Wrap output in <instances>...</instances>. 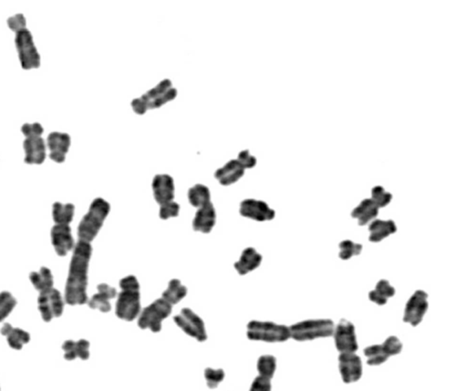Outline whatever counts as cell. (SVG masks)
Wrapping results in <instances>:
<instances>
[{"label": "cell", "mask_w": 476, "mask_h": 391, "mask_svg": "<svg viewBox=\"0 0 476 391\" xmlns=\"http://www.w3.org/2000/svg\"><path fill=\"white\" fill-rule=\"evenodd\" d=\"M92 253V247L87 242L79 241L74 246L65 287V302L69 305L87 302V270Z\"/></svg>", "instance_id": "obj_1"}, {"label": "cell", "mask_w": 476, "mask_h": 391, "mask_svg": "<svg viewBox=\"0 0 476 391\" xmlns=\"http://www.w3.org/2000/svg\"><path fill=\"white\" fill-rule=\"evenodd\" d=\"M110 211V204L105 199L96 198L90 204L89 211L79 225V241L90 243L96 237Z\"/></svg>", "instance_id": "obj_2"}, {"label": "cell", "mask_w": 476, "mask_h": 391, "mask_svg": "<svg viewBox=\"0 0 476 391\" xmlns=\"http://www.w3.org/2000/svg\"><path fill=\"white\" fill-rule=\"evenodd\" d=\"M335 326L329 319H315L300 321L289 327L291 337L296 341H309L320 337L333 336Z\"/></svg>", "instance_id": "obj_3"}, {"label": "cell", "mask_w": 476, "mask_h": 391, "mask_svg": "<svg viewBox=\"0 0 476 391\" xmlns=\"http://www.w3.org/2000/svg\"><path fill=\"white\" fill-rule=\"evenodd\" d=\"M247 336L255 341L284 342L291 339L289 327L271 321H252L247 324Z\"/></svg>", "instance_id": "obj_4"}, {"label": "cell", "mask_w": 476, "mask_h": 391, "mask_svg": "<svg viewBox=\"0 0 476 391\" xmlns=\"http://www.w3.org/2000/svg\"><path fill=\"white\" fill-rule=\"evenodd\" d=\"M14 43L19 61L23 70L29 71L41 67V55L37 52L33 36L28 28L16 32Z\"/></svg>", "instance_id": "obj_5"}, {"label": "cell", "mask_w": 476, "mask_h": 391, "mask_svg": "<svg viewBox=\"0 0 476 391\" xmlns=\"http://www.w3.org/2000/svg\"><path fill=\"white\" fill-rule=\"evenodd\" d=\"M172 305L163 299H156L141 313L138 326L141 329H149L154 333L161 331L162 321L169 317Z\"/></svg>", "instance_id": "obj_6"}, {"label": "cell", "mask_w": 476, "mask_h": 391, "mask_svg": "<svg viewBox=\"0 0 476 391\" xmlns=\"http://www.w3.org/2000/svg\"><path fill=\"white\" fill-rule=\"evenodd\" d=\"M403 345L398 337H389L382 344L369 346L364 350L368 358L369 366H377L384 363L391 356L397 355L402 350Z\"/></svg>", "instance_id": "obj_7"}, {"label": "cell", "mask_w": 476, "mask_h": 391, "mask_svg": "<svg viewBox=\"0 0 476 391\" xmlns=\"http://www.w3.org/2000/svg\"><path fill=\"white\" fill-rule=\"evenodd\" d=\"M141 311L139 290H122L118 295L116 305V313L118 318L132 321L137 318Z\"/></svg>", "instance_id": "obj_8"}, {"label": "cell", "mask_w": 476, "mask_h": 391, "mask_svg": "<svg viewBox=\"0 0 476 391\" xmlns=\"http://www.w3.org/2000/svg\"><path fill=\"white\" fill-rule=\"evenodd\" d=\"M174 321L188 336L200 342L207 339L204 321L190 308H183L180 315L175 316Z\"/></svg>", "instance_id": "obj_9"}, {"label": "cell", "mask_w": 476, "mask_h": 391, "mask_svg": "<svg viewBox=\"0 0 476 391\" xmlns=\"http://www.w3.org/2000/svg\"><path fill=\"white\" fill-rule=\"evenodd\" d=\"M37 304L45 321H50L53 318L60 317L63 315V300L58 290L53 288L39 294Z\"/></svg>", "instance_id": "obj_10"}, {"label": "cell", "mask_w": 476, "mask_h": 391, "mask_svg": "<svg viewBox=\"0 0 476 391\" xmlns=\"http://www.w3.org/2000/svg\"><path fill=\"white\" fill-rule=\"evenodd\" d=\"M429 307L428 304V295L422 290H417L408 299L404 313L403 320L412 326H419L424 319L425 313Z\"/></svg>", "instance_id": "obj_11"}, {"label": "cell", "mask_w": 476, "mask_h": 391, "mask_svg": "<svg viewBox=\"0 0 476 391\" xmlns=\"http://www.w3.org/2000/svg\"><path fill=\"white\" fill-rule=\"evenodd\" d=\"M334 339L340 353L355 352L358 350L355 326L347 320H340L334 329Z\"/></svg>", "instance_id": "obj_12"}, {"label": "cell", "mask_w": 476, "mask_h": 391, "mask_svg": "<svg viewBox=\"0 0 476 391\" xmlns=\"http://www.w3.org/2000/svg\"><path fill=\"white\" fill-rule=\"evenodd\" d=\"M340 376L346 384L358 381L362 377V361L355 352L340 353L339 356Z\"/></svg>", "instance_id": "obj_13"}, {"label": "cell", "mask_w": 476, "mask_h": 391, "mask_svg": "<svg viewBox=\"0 0 476 391\" xmlns=\"http://www.w3.org/2000/svg\"><path fill=\"white\" fill-rule=\"evenodd\" d=\"M70 145L71 137L68 133L54 131L48 136L47 146L50 150V158L55 163L62 164L65 161Z\"/></svg>", "instance_id": "obj_14"}, {"label": "cell", "mask_w": 476, "mask_h": 391, "mask_svg": "<svg viewBox=\"0 0 476 391\" xmlns=\"http://www.w3.org/2000/svg\"><path fill=\"white\" fill-rule=\"evenodd\" d=\"M240 214L245 218L257 220V222H267L272 220L276 216L275 210L271 209L265 202L247 199L240 204Z\"/></svg>", "instance_id": "obj_15"}, {"label": "cell", "mask_w": 476, "mask_h": 391, "mask_svg": "<svg viewBox=\"0 0 476 391\" xmlns=\"http://www.w3.org/2000/svg\"><path fill=\"white\" fill-rule=\"evenodd\" d=\"M25 150V162L28 165H41L46 159V143L42 136L25 138L23 143Z\"/></svg>", "instance_id": "obj_16"}, {"label": "cell", "mask_w": 476, "mask_h": 391, "mask_svg": "<svg viewBox=\"0 0 476 391\" xmlns=\"http://www.w3.org/2000/svg\"><path fill=\"white\" fill-rule=\"evenodd\" d=\"M52 242L58 256L65 257L74 247V238L69 225L55 224L52 230Z\"/></svg>", "instance_id": "obj_17"}, {"label": "cell", "mask_w": 476, "mask_h": 391, "mask_svg": "<svg viewBox=\"0 0 476 391\" xmlns=\"http://www.w3.org/2000/svg\"><path fill=\"white\" fill-rule=\"evenodd\" d=\"M154 196L159 204H164L174 201L175 186L174 179L169 175H156L153 180Z\"/></svg>", "instance_id": "obj_18"}, {"label": "cell", "mask_w": 476, "mask_h": 391, "mask_svg": "<svg viewBox=\"0 0 476 391\" xmlns=\"http://www.w3.org/2000/svg\"><path fill=\"white\" fill-rule=\"evenodd\" d=\"M172 83L169 79H164L161 81L158 86L154 87L143 94L142 97L138 98V99H134L132 101V106L133 111L137 114H143L147 112V106L149 103L153 102L159 96L163 94L167 90L172 89Z\"/></svg>", "instance_id": "obj_19"}, {"label": "cell", "mask_w": 476, "mask_h": 391, "mask_svg": "<svg viewBox=\"0 0 476 391\" xmlns=\"http://www.w3.org/2000/svg\"><path fill=\"white\" fill-rule=\"evenodd\" d=\"M215 222H216V211L211 202L199 207L193 220V228L196 231L209 233L214 227Z\"/></svg>", "instance_id": "obj_20"}, {"label": "cell", "mask_w": 476, "mask_h": 391, "mask_svg": "<svg viewBox=\"0 0 476 391\" xmlns=\"http://www.w3.org/2000/svg\"><path fill=\"white\" fill-rule=\"evenodd\" d=\"M98 293L93 295L92 299L87 302L90 308H97L102 313H108L111 310V304L109 300L115 299L116 290L108 284H101L97 287Z\"/></svg>", "instance_id": "obj_21"}, {"label": "cell", "mask_w": 476, "mask_h": 391, "mask_svg": "<svg viewBox=\"0 0 476 391\" xmlns=\"http://www.w3.org/2000/svg\"><path fill=\"white\" fill-rule=\"evenodd\" d=\"M245 169L238 160H231L215 172V178L223 186L234 184L243 177Z\"/></svg>", "instance_id": "obj_22"}, {"label": "cell", "mask_w": 476, "mask_h": 391, "mask_svg": "<svg viewBox=\"0 0 476 391\" xmlns=\"http://www.w3.org/2000/svg\"><path fill=\"white\" fill-rule=\"evenodd\" d=\"M397 228L392 220H374L369 224V241L372 243H379L389 237L391 234L395 233Z\"/></svg>", "instance_id": "obj_23"}, {"label": "cell", "mask_w": 476, "mask_h": 391, "mask_svg": "<svg viewBox=\"0 0 476 391\" xmlns=\"http://www.w3.org/2000/svg\"><path fill=\"white\" fill-rule=\"evenodd\" d=\"M262 257L252 247H247L241 254L240 259L235 263L236 270L240 275H247L257 268L262 263Z\"/></svg>", "instance_id": "obj_24"}, {"label": "cell", "mask_w": 476, "mask_h": 391, "mask_svg": "<svg viewBox=\"0 0 476 391\" xmlns=\"http://www.w3.org/2000/svg\"><path fill=\"white\" fill-rule=\"evenodd\" d=\"M379 209L371 198L365 199L353 210L352 217L358 220L359 225L365 226L376 220Z\"/></svg>", "instance_id": "obj_25"}, {"label": "cell", "mask_w": 476, "mask_h": 391, "mask_svg": "<svg viewBox=\"0 0 476 391\" xmlns=\"http://www.w3.org/2000/svg\"><path fill=\"white\" fill-rule=\"evenodd\" d=\"M63 350L65 351V358L68 361H73L76 358L85 361L90 357V342L85 339L79 341L68 340L63 343Z\"/></svg>", "instance_id": "obj_26"}, {"label": "cell", "mask_w": 476, "mask_h": 391, "mask_svg": "<svg viewBox=\"0 0 476 391\" xmlns=\"http://www.w3.org/2000/svg\"><path fill=\"white\" fill-rule=\"evenodd\" d=\"M1 334L7 337L10 347L14 350H21L23 345L30 341V336L28 332L20 328H14L10 324H4L1 328Z\"/></svg>", "instance_id": "obj_27"}, {"label": "cell", "mask_w": 476, "mask_h": 391, "mask_svg": "<svg viewBox=\"0 0 476 391\" xmlns=\"http://www.w3.org/2000/svg\"><path fill=\"white\" fill-rule=\"evenodd\" d=\"M395 289L393 288L387 280H380L376 284V288L369 292V297L371 302L377 305L384 306L386 304L388 299L395 296Z\"/></svg>", "instance_id": "obj_28"}, {"label": "cell", "mask_w": 476, "mask_h": 391, "mask_svg": "<svg viewBox=\"0 0 476 391\" xmlns=\"http://www.w3.org/2000/svg\"><path fill=\"white\" fill-rule=\"evenodd\" d=\"M29 278L34 288L41 294L53 289V276L48 268L42 267L39 271H33Z\"/></svg>", "instance_id": "obj_29"}, {"label": "cell", "mask_w": 476, "mask_h": 391, "mask_svg": "<svg viewBox=\"0 0 476 391\" xmlns=\"http://www.w3.org/2000/svg\"><path fill=\"white\" fill-rule=\"evenodd\" d=\"M74 207L72 204L56 202L52 207V218L55 224L69 225L73 220Z\"/></svg>", "instance_id": "obj_30"}, {"label": "cell", "mask_w": 476, "mask_h": 391, "mask_svg": "<svg viewBox=\"0 0 476 391\" xmlns=\"http://www.w3.org/2000/svg\"><path fill=\"white\" fill-rule=\"evenodd\" d=\"M186 294H187V288L183 286L178 279H172L167 289L163 292L162 299L166 300L170 305H174L179 303L186 296Z\"/></svg>", "instance_id": "obj_31"}, {"label": "cell", "mask_w": 476, "mask_h": 391, "mask_svg": "<svg viewBox=\"0 0 476 391\" xmlns=\"http://www.w3.org/2000/svg\"><path fill=\"white\" fill-rule=\"evenodd\" d=\"M190 204L195 207H201L211 203V191L207 186L196 184L188 191Z\"/></svg>", "instance_id": "obj_32"}, {"label": "cell", "mask_w": 476, "mask_h": 391, "mask_svg": "<svg viewBox=\"0 0 476 391\" xmlns=\"http://www.w3.org/2000/svg\"><path fill=\"white\" fill-rule=\"evenodd\" d=\"M260 376L266 379H272L276 369V360L272 355H263L260 357L257 363Z\"/></svg>", "instance_id": "obj_33"}, {"label": "cell", "mask_w": 476, "mask_h": 391, "mask_svg": "<svg viewBox=\"0 0 476 391\" xmlns=\"http://www.w3.org/2000/svg\"><path fill=\"white\" fill-rule=\"evenodd\" d=\"M339 247V257L342 260H348L353 256H358V255L361 254L362 250H363L362 244L355 243V242L351 240L340 242Z\"/></svg>", "instance_id": "obj_34"}, {"label": "cell", "mask_w": 476, "mask_h": 391, "mask_svg": "<svg viewBox=\"0 0 476 391\" xmlns=\"http://www.w3.org/2000/svg\"><path fill=\"white\" fill-rule=\"evenodd\" d=\"M16 306V299L9 292L0 293V321L10 315Z\"/></svg>", "instance_id": "obj_35"}, {"label": "cell", "mask_w": 476, "mask_h": 391, "mask_svg": "<svg viewBox=\"0 0 476 391\" xmlns=\"http://www.w3.org/2000/svg\"><path fill=\"white\" fill-rule=\"evenodd\" d=\"M393 196L388 191L384 190L382 186H376L372 189L371 191V200L376 204V206L380 207H385L392 201Z\"/></svg>", "instance_id": "obj_36"}, {"label": "cell", "mask_w": 476, "mask_h": 391, "mask_svg": "<svg viewBox=\"0 0 476 391\" xmlns=\"http://www.w3.org/2000/svg\"><path fill=\"white\" fill-rule=\"evenodd\" d=\"M225 372L223 369L207 368L205 371V379L209 388H216L225 379Z\"/></svg>", "instance_id": "obj_37"}, {"label": "cell", "mask_w": 476, "mask_h": 391, "mask_svg": "<svg viewBox=\"0 0 476 391\" xmlns=\"http://www.w3.org/2000/svg\"><path fill=\"white\" fill-rule=\"evenodd\" d=\"M176 96L177 89L172 87V89L167 90L166 92H164L163 94L159 96V97L156 98V100H154L153 102L149 103L147 109L148 110H152V109L161 107V106L166 105V103L170 102V101L174 100L175 98H176Z\"/></svg>", "instance_id": "obj_38"}, {"label": "cell", "mask_w": 476, "mask_h": 391, "mask_svg": "<svg viewBox=\"0 0 476 391\" xmlns=\"http://www.w3.org/2000/svg\"><path fill=\"white\" fill-rule=\"evenodd\" d=\"M180 206L179 204L172 201L169 203L161 204V209H159V217L162 220L170 219V218H175L179 215Z\"/></svg>", "instance_id": "obj_39"}, {"label": "cell", "mask_w": 476, "mask_h": 391, "mask_svg": "<svg viewBox=\"0 0 476 391\" xmlns=\"http://www.w3.org/2000/svg\"><path fill=\"white\" fill-rule=\"evenodd\" d=\"M7 23L10 30L14 34L16 32L28 28V25H26V19L22 13H18V14L13 15L8 19Z\"/></svg>", "instance_id": "obj_40"}, {"label": "cell", "mask_w": 476, "mask_h": 391, "mask_svg": "<svg viewBox=\"0 0 476 391\" xmlns=\"http://www.w3.org/2000/svg\"><path fill=\"white\" fill-rule=\"evenodd\" d=\"M21 131L25 138L32 137V136H42L44 133L43 127L41 124L37 123H25L21 127Z\"/></svg>", "instance_id": "obj_41"}, {"label": "cell", "mask_w": 476, "mask_h": 391, "mask_svg": "<svg viewBox=\"0 0 476 391\" xmlns=\"http://www.w3.org/2000/svg\"><path fill=\"white\" fill-rule=\"evenodd\" d=\"M241 164V166L244 167L245 169H252L256 166L257 160L254 156H252L249 151H242L238 154V158L236 159Z\"/></svg>", "instance_id": "obj_42"}, {"label": "cell", "mask_w": 476, "mask_h": 391, "mask_svg": "<svg viewBox=\"0 0 476 391\" xmlns=\"http://www.w3.org/2000/svg\"><path fill=\"white\" fill-rule=\"evenodd\" d=\"M271 390H272L271 379L260 376L254 379L249 388V391H271Z\"/></svg>", "instance_id": "obj_43"}, {"label": "cell", "mask_w": 476, "mask_h": 391, "mask_svg": "<svg viewBox=\"0 0 476 391\" xmlns=\"http://www.w3.org/2000/svg\"><path fill=\"white\" fill-rule=\"evenodd\" d=\"M119 286H121L122 290H140L139 282L133 275H129L121 279Z\"/></svg>", "instance_id": "obj_44"}]
</instances>
